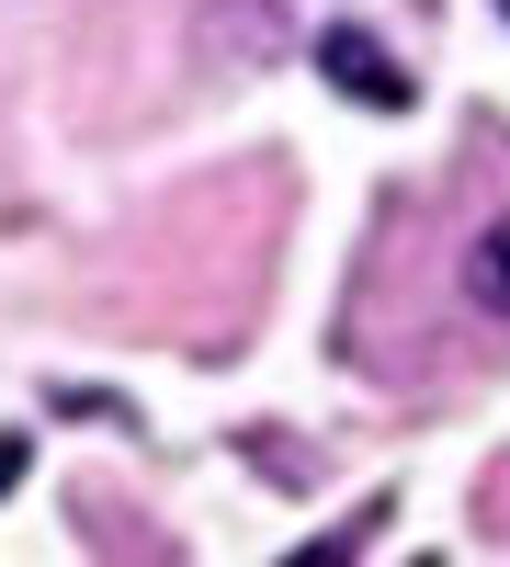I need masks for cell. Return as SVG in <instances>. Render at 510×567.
I'll return each instance as SVG.
<instances>
[{
  "mask_svg": "<svg viewBox=\"0 0 510 567\" xmlns=\"http://www.w3.org/2000/svg\"><path fill=\"white\" fill-rule=\"evenodd\" d=\"M318 80H330V91H352L363 114H408V69H397L363 23H330V34H318Z\"/></svg>",
  "mask_w": 510,
  "mask_h": 567,
  "instance_id": "obj_1",
  "label": "cell"
},
{
  "mask_svg": "<svg viewBox=\"0 0 510 567\" xmlns=\"http://www.w3.org/2000/svg\"><path fill=\"white\" fill-rule=\"evenodd\" d=\"M466 296H477V318H499V329H510V216H488V227H477V250H466Z\"/></svg>",
  "mask_w": 510,
  "mask_h": 567,
  "instance_id": "obj_2",
  "label": "cell"
},
{
  "mask_svg": "<svg viewBox=\"0 0 510 567\" xmlns=\"http://www.w3.org/2000/svg\"><path fill=\"white\" fill-rule=\"evenodd\" d=\"M12 477H23V432H0V499H12Z\"/></svg>",
  "mask_w": 510,
  "mask_h": 567,
  "instance_id": "obj_3",
  "label": "cell"
},
{
  "mask_svg": "<svg viewBox=\"0 0 510 567\" xmlns=\"http://www.w3.org/2000/svg\"><path fill=\"white\" fill-rule=\"evenodd\" d=\"M499 12H510V0H499Z\"/></svg>",
  "mask_w": 510,
  "mask_h": 567,
  "instance_id": "obj_4",
  "label": "cell"
}]
</instances>
